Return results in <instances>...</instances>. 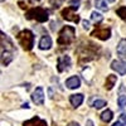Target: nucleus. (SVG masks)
<instances>
[{"label":"nucleus","mask_w":126,"mask_h":126,"mask_svg":"<svg viewBox=\"0 0 126 126\" xmlns=\"http://www.w3.org/2000/svg\"><path fill=\"white\" fill-rule=\"evenodd\" d=\"M0 38H1V64L8 66L15 56V47L4 32H1V37Z\"/></svg>","instance_id":"obj_1"},{"label":"nucleus","mask_w":126,"mask_h":126,"mask_svg":"<svg viewBox=\"0 0 126 126\" xmlns=\"http://www.w3.org/2000/svg\"><path fill=\"white\" fill-rule=\"evenodd\" d=\"M75 38H76V29L71 25H66L61 29L59 34H58L57 43L67 46V44H71L75 40Z\"/></svg>","instance_id":"obj_2"},{"label":"nucleus","mask_w":126,"mask_h":126,"mask_svg":"<svg viewBox=\"0 0 126 126\" xmlns=\"http://www.w3.org/2000/svg\"><path fill=\"white\" fill-rule=\"evenodd\" d=\"M18 40H19V44L25 50H30L34 46V34L32 33V30L24 29L18 34Z\"/></svg>","instance_id":"obj_3"},{"label":"nucleus","mask_w":126,"mask_h":126,"mask_svg":"<svg viewBox=\"0 0 126 126\" xmlns=\"http://www.w3.org/2000/svg\"><path fill=\"white\" fill-rule=\"evenodd\" d=\"M25 18L27 19H35L39 23H44L48 20L49 16H48V12L46 9L38 6V8H33V9L28 10L25 13Z\"/></svg>","instance_id":"obj_4"},{"label":"nucleus","mask_w":126,"mask_h":126,"mask_svg":"<svg viewBox=\"0 0 126 126\" xmlns=\"http://www.w3.org/2000/svg\"><path fill=\"white\" fill-rule=\"evenodd\" d=\"M76 10H77L76 8H73V6H68V8H66V9H63V10H62L61 15H62V18H63V19L68 20V22L78 23V22H79V16L76 14Z\"/></svg>","instance_id":"obj_5"},{"label":"nucleus","mask_w":126,"mask_h":126,"mask_svg":"<svg viewBox=\"0 0 126 126\" xmlns=\"http://www.w3.org/2000/svg\"><path fill=\"white\" fill-rule=\"evenodd\" d=\"M71 58L68 56H61L57 61V69L58 72H66L71 68Z\"/></svg>","instance_id":"obj_6"},{"label":"nucleus","mask_w":126,"mask_h":126,"mask_svg":"<svg viewBox=\"0 0 126 126\" xmlns=\"http://www.w3.org/2000/svg\"><path fill=\"white\" fill-rule=\"evenodd\" d=\"M91 35L94 38H98L101 40H106L111 37V30H110V28H100L98 27L92 32Z\"/></svg>","instance_id":"obj_7"},{"label":"nucleus","mask_w":126,"mask_h":126,"mask_svg":"<svg viewBox=\"0 0 126 126\" xmlns=\"http://www.w3.org/2000/svg\"><path fill=\"white\" fill-rule=\"evenodd\" d=\"M32 100H33V102L35 105H43L44 103V91L42 87H37L35 91L33 92V94H32Z\"/></svg>","instance_id":"obj_8"},{"label":"nucleus","mask_w":126,"mask_h":126,"mask_svg":"<svg viewBox=\"0 0 126 126\" xmlns=\"http://www.w3.org/2000/svg\"><path fill=\"white\" fill-rule=\"evenodd\" d=\"M111 68L119 75H126V61H113L111 63Z\"/></svg>","instance_id":"obj_9"},{"label":"nucleus","mask_w":126,"mask_h":126,"mask_svg":"<svg viewBox=\"0 0 126 126\" xmlns=\"http://www.w3.org/2000/svg\"><path fill=\"white\" fill-rule=\"evenodd\" d=\"M52 46H53V43H52V38L49 35L42 37V39L39 40V49L42 50H48L52 48Z\"/></svg>","instance_id":"obj_10"},{"label":"nucleus","mask_w":126,"mask_h":126,"mask_svg":"<svg viewBox=\"0 0 126 126\" xmlns=\"http://www.w3.org/2000/svg\"><path fill=\"white\" fill-rule=\"evenodd\" d=\"M23 126H47V122H46V120L35 116V117H33V119L25 121V122L23 124Z\"/></svg>","instance_id":"obj_11"},{"label":"nucleus","mask_w":126,"mask_h":126,"mask_svg":"<svg viewBox=\"0 0 126 126\" xmlns=\"http://www.w3.org/2000/svg\"><path fill=\"white\" fill-rule=\"evenodd\" d=\"M81 85V81L77 76H72L69 77L67 81H66V86L69 88V90H75V88H78Z\"/></svg>","instance_id":"obj_12"},{"label":"nucleus","mask_w":126,"mask_h":126,"mask_svg":"<svg viewBox=\"0 0 126 126\" xmlns=\"http://www.w3.org/2000/svg\"><path fill=\"white\" fill-rule=\"evenodd\" d=\"M116 81H117V77L115 76V75H109L106 77V81H105V88L106 90H112L113 86L116 85Z\"/></svg>","instance_id":"obj_13"},{"label":"nucleus","mask_w":126,"mask_h":126,"mask_svg":"<svg viewBox=\"0 0 126 126\" xmlns=\"http://www.w3.org/2000/svg\"><path fill=\"white\" fill-rule=\"evenodd\" d=\"M69 101H71L73 107H78V106H81V103L83 102V94L82 93L72 94V96L69 97Z\"/></svg>","instance_id":"obj_14"},{"label":"nucleus","mask_w":126,"mask_h":126,"mask_svg":"<svg viewBox=\"0 0 126 126\" xmlns=\"http://www.w3.org/2000/svg\"><path fill=\"white\" fill-rule=\"evenodd\" d=\"M117 54H119L122 59H126V39H121V40L119 42Z\"/></svg>","instance_id":"obj_15"},{"label":"nucleus","mask_w":126,"mask_h":126,"mask_svg":"<svg viewBox=\"0 0 126 126\" xmlns=\"http://www.w3.org/2000/svg\"><path fill=\"white\" fill-rule=\"evenodd\" d=\"M112 117H113V113H112L111 110H106L101 113V120L103 122H110L112 120Z\"/></svg>","instance_id":"obj_16"},{"label":"nucleus","mask_w":126,"mask_h":126,"mask_svg":"<svg viewBox=\"0 0 126 126\" xmlns=\"http://www.w3.org/2000/svg\"><path fill=\"white\" fill-rule=\"evenodd\" d=\"M94 5H96V8L97 9H100V10H103V12H107V4H106V1L105 0H96L94 1Z\"/></svg>","instance_id":"obj_17"},{"label":"nucleus","mask_w":126,"mask_h":126,"mask_svg":"<svg viewBox=\"0 0 126 126\" xmlns=\"http://www.w3.org/2000/svg\"><path fill=\"white\" fill-rule=\"evenodd\" d=\"M91 19H92V22H94V23H101L102 22V19H103V16L100 14V13H96V12H93L92 14H91Z\"/></svg>","instance_id":"obj_18"},{"label":"nucleus","mask_w":126,"mask_h":126,"mask_svg":"<svg viewBox=\"0 0 126 126\" xmlns=\"http://www.w3.org/2000/svg\"><path fill=\"white\" fill-rule=\"evenodd\" d=\"M92 106L94 109H101L103 106H106V101H105V100H94L92 102Z\"/></svg>","instance_id":"obj_19"},{"label":"nucleus","mask_w":126,"mask_h":126,"mask_svg":"<svg viewBox=\"0 0 126 126\" xmlns=\"http://www.w3.org/2000/svg\"><path fill=\"white\" fill-rule=\"evenodd\" d=\"M117 103H119L120 109L126 107V94H120L119 98H117Z\"/></svg>","instance_id":"obj_20"},{"label":"nucleus","mask_w":126,"mask_h":126,"mask_svg":"<svg viewBox=\"0 0 126 126\" xmlns=\"http://www.w3.org/2000/svg\"><path fill=\"white\" fill-rule=\"evenodd\" d=\"M116 14L122 19V20H126V6H121L116 10Z\"/></svg>","instance_id":"obj_21"},{"label":"nucleus","mask_w":126,"mask_h":126,"mask_svg":"<svg viewBox=\"0 0 126 126\" xmlns=\"http://www.w3.org/2000/svg\"><path fill=\"white\" fill-rule=\"evenodd\" d=\"M64 1H66V0H49V3L52 4L53 8H59Z\"/></svg>","instance_id":"obj_22"},{"label":"nucleus","mask_w":126,"mask_h":126,"mask_svg":"<svg viewBox=\"0 0 126 126\" xmlns=\"http://www.w3.org/2000/svg\"><path fill=\"white\" fill-rule=\"evenodd\" d=\"M79 1H81V0H71L69 4H71V6H73V8L78 9V6H79Z\"/></svg>","instance_id":"obj_23"},{"label":"nucleus","mask_w":126,"mask_h":126,"mask_svg":"<svg viewBox=\"0 0 126 126\" xmlns=\"http://www.w3.org/2000/svg\"><path fill=\"white\" fill-rule=\"evenodd\" d=\"M83 28L87 30V29L90 28V22H87V20H83Z\"/></svg>","instance_id":"obj_24"},{"label":"nucleus","mask_w":126,"mask_h":126,"mask_svg":"<svg viewBox=\"0 0 126 126\" xmlns=\"http://www.w3.org/2000/svg\"><path fill=\"white\" fill-rule=\"evenodd\" d=\"M67 126H79V124L78 122H75V121H73V122H69Z\"/></svg>","instance_id":"obj_25"},{"label":"nucleus","mask_w":126,"mask_h":126,"mask_svg":"<svg viewBox=\"0 0 126 126\" xmlns=\"http://www.w3.org/2000/svg\"><path fill=\"white\" fill-rule=\"evenodd\" d=\"M120 117H121V120L124 121V124H126V113H122Z\"/></svg>","instance_id":"obj_26"},{"label":"nucleus","mask_w":126,"mask_h":126,"mask_svg":"<svg viewBox=\"0 0 126 126\" xmlns=\"http://www.w3.org/2000/svg\"><path fill=\"white\" fill-rule=\"evenodd\" d=\"M112 126H124V124H122L121 121H116V122H115Z\"/></svg>","instance_id":"obj_27"},{"label":"nucleus","mask_w":126,"mask_h":126,"mask_svg":"<svg viewBox=\"0 0 126 126\" xmlns=\"http://www.w3.org/2000/svg\"><path fill=\"white\" fill-rule=\"evenodd\" d=\"M86 126H94V125H93L92 120H87V122H86Z\"/></svg>","instance_id":"obj_28"},{"label":"nucleus","mask_w":126,"mask_h":126,"mask_svg":"<svg viewBox=\"0 0 126 126\" xmlns=\"http://www.w3.org/2000/svg\"><path fill=\"white\" fill-rule=\"evenodd\" d=\"M107 1H110V3H113V1H115V0H107Z\"/></svg>","instance_id":"obj_29"},{"label":"nucleus","mask_w":126,"mask_h":126,"mask_svg":"<svg viewBox=\"0 0 126 126\" xmlns=\"http://www.w3.org/2000/svg\"><path fill=\"white\" fill-rule=\"evenodd\" d=\"M32 1H39V0H32Z\"/></svg>","instance_id":"obj_30"},{"label":"nucleus","mask_w":126,"mask_h":126,"mask_svg":"<svg viewBox=\"0 0 126 126\" xmlns=\"http://www.w3.org/2000/svg\"><path fill=\"white\" fill-rule=\"evenodd\" d=\"M1 1H4V0H1Z\"/></svg>","instance_id":"obj_31"}]
</instances>
